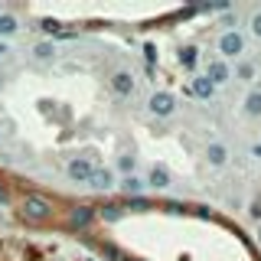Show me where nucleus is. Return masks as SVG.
<instances>
[{
	"label": "nucleus",
	"mask_w": 261,
	"mask_h": 261,
	"mask_svg": "<svg viewBox=\"0 0 261 261\" xmlns=\"http://www.w3.org/2000/svg\"><path fill=\"white\" fill-rule=\"evenodd\" d=\"M16 216H20L27 225H46V222L56 219V206L43 193H27L20 199V206H16Z\"/></svg>",
	"instance_id": "1"
},
{
	"label": "nucleus",
	"mask_w": 261,
	"mask_h": 261,
	"mask_svg": "<svg viewBox=\"0 0 261 261\" xmlns=\"http://www.w3.org/2000/svg\"><path fill=\"white\" fill-rule=\"evenodd\" d=\"M216 53H219V59H245V53H248V36L239 30V27H228L219 33V39H216Z\"/></svg>",
	"instance_id": "2"
},
{
	"label": "nucleus",
	"mask_w": 261,
	"mask_h": 261,
	"mask_svg": "<svg viewBox=\"0 0 261 261\" xmlns=\"http://www.w3.org/2000/svg\"><path fill=\"white\" fill-rule=\"evenodd\" d=\"M147 111H150V118L167 121L179 111V98L173 92H167V88H157V92H150V98H147Z\"/></svg>",
	"instance_id": "3"
},
{
	"label": "nucleus",
	"mask_w": 261,
	"mask_h": 261,
	"mask_svg": "<svg viewBox=\"0 0 261 261\" xmlns=\"http://www.w3.org/2000/svg\"><path fill=\"white\" fill-rule=\"evenodd\" d=\"M108 85H111V92L118 98H134V92H137V79H134L130 69H114L111 79H108Z\"/></svg>",
	"instance_id": "4"
},
{
	"label": "nucleus",
	"mask_w": 261,
	"mask_h": 261,
	"mask_svg": "<svg viewBox=\"0 0 261 261\" xmlns=\"http://www.w3.org/2000/svg\"><path fill=\"white\" fill-rule=\"evenodd\" d=\"M202 75H206L216 88H222V85L232 82V65H228L225 59H219V56H212V59L206 62V72H202Z\"/></svg>",
	"instance_id": "5"
},
{
	"label": "nucleus",
	"mask_w": 261,
	"mask_h": 261,
	"mask_svg": "<svg viewBox=\"0 0 261 261\" xmlns=\"http://www.w3.org/2000/svg\"><path fill=\"white\" fill-rule=\"evenodd\" d=\"M98 219V206H92V202H79V206L69 209V228H88Z\"/></svg>",
	"instance_id": "6"
},
{
	"label": "nucleus",
	"mask_w": 261,
	"mask_h": 261,
	"mask_svg": "<svg viewBox=\"0 0 261 261\" xmlns=\"http://www.w3.org/2000/svg\"><path fill=\"white\" fill-rule=\"evenodd\" d=\"M202 157H206V163L212 170H222L228 160H232V150H228V144L225 141H209L206 144V150H202Z\"/></svg>",
	"instance_id": "7"
},
{
	"label": "nucleus",
	"mask_w": 261,
	"mask_h": 261,
	"mask_svg": "<svg viewBox=\"0 0 261 261\" xmlns=\"http://www.w3.org/2000/svg\"><path fill=\"white\" fill-rule=\"evenodd\" d=\"M92 170H95L92 157H72L69 163H65V176H69L72 183H88Z\"/></svg>",
	"instance_id": "8"
},
{
	"label": "nucleus",
	"mask_w": 261,
	"mask_h": 261,
	"mask_svg": "<svg viewBox=\"0 0 261 261\" xmlns=\"http://www.w3.org/2000/svg\"><path fill=\"white\" fill-rule=\"evenodd\" d=\"M85 186H92L95 193H108V190H114V186H118V179H114V170H111V167H95Z\"/></svg>",
	"instance_id": "9"
},
{
	"label": "nucleus",
	"mask_w": 261,
	"mask_h": 261,
	"mask_svg": "<svg viewBox=\"0 0 261 261\" xmlns=\"http://www.w3.org/2000/svg\"><path fill=\"white\" fill-rule=\"evenodd\" d=\"M144 183L150 186V190H157V193H163V190H170V183H173V176H170V170L163 167V163H153V167L147 170Z\"/></svg>",
	"instance_id": "10"
},
{
	"label": "nucleus",
	"mask_w": 261,
	"mask_h": 261,
	"mask_svg": "<svg viewBox=\"0 0 261 261\" xmlns=\"http://www.w3.org/2000/svg\"><path fill=\"white\" fill-rule=\"evenodd\" d=\"M232 79H235V82H242V85H251V88H255L258 65H255V62H248V59H239V62L232 65Z\"/></svg>",
	"instance_id": "11"
},
{
	"label": "nucleus",
	"mask_w": 261,
	"mask_h": 261,
	"mask_svg": "<svg viewBox=\"0 0 261 261\" xmlns=\"http://www.w3.org/2000/svg\"><path fill=\"white\" fill-rule=\"evenodd\" d=\"M216 92H219V88L212 85L206 75H193V82H190V95H196L199 101H209V98H216Z\"/></svg>",
	"instance_id": "12"
},
{
	"label": "nucleus",
	"mask_w": 261,
	"mask_h": 261,
	"mask_svg": "<svg viewBox=\"0 0 261 261\" xmlns=\"http://www.w3.org/2000/svg\"><path fill=\"white\" fill-rule=\"evenodd\" d=\"M118 190H121V193H124L127 199H130V196H141V193L147 190V183H144V176L130 173V176H121V179H118Z\"/></svg>",
	"instance_id": "13"
},
{
	"label": "nucleus",
	"mask_w": 261,
	"mask_h": 261,
	"mask_svg": "<svg viewBox=\"0 0 261 261\" xmlns=\"http://www.w3.org/2000/svg\"><path fill=\"white\" fill-rule=\"evenodd\" d=\"M242 111L248 114V118H261V88H258V85L245 92V98H242Z\"/></svg>",
	"instance_id": "14"
},
{
	"label": "nucleus",
	"mask_w": 261,
	"mask_h": 261,
	"mask_svg": "<svg viewBox=\"0 0 261 261\" xmlns=\"http://www.w3.org/2000/svg\"><path fill=\"white\" fill-rule=\"evenodd\" d=\"M98 219H101V222H121V219H124V206H121V202H105V206H98Z\"/></svg>",
	"instance_id": "15"
},
{
	"label": "nucleus",
	"mask_w": 261,
	"mask_h": 261,
	"mask_svg": "<svg viewBox=\"0 0 261 261\" xmlns=\"http://www.w3.org/2000/svg\"><path fill=\"white\" fill-rule=\"evenodd\" d=\"M176 59H179V65H183V69H196V65H199V46H179V53H176Z\"/></svg>",
	"instance_id": "16"
},
{
	"label": "nucleus",
	"mask_w": 261,
	"mask_h": 261,
	"mask_svg": "<svg viewBox=\"0 0 261 261\" xmlns=\"http://www.w3.org/2000/svg\"><path fill=\"white\" fill-rule=\"evenodd\" d=\"M33 59H36V62H53L56 59V43H53V39L36 43V46H33Z\"/></svg>",
	"instance_id": "17"
},
{
	"label": "nucleus",
	"mask_w": 261,
	"mask_h": 261,
	"mask_svg": "<svg viewBox=\"0 0 261 261\" xmlns=\"http://www.w3.org/2000/svg\"><path fill=\"white\" fill-rule=\"evenodd\" d=\"M16 30H20L16 16H10V13H4V16H0V36H13Z\"/></svg>",
	"instance_id": "18"
},
{
	"label": "nucleus",
	"mask_w": 261,
	"mask_h": 261,
	"mask_svg": "<svg viewBox=\"0 0 261 261\" xmlns=\"http://www.w3.org/2000/svg\"><path fill=\"white\" fill-rule=\"evenodd\" d=\"M248 36L255 39V43H261V10H255L248 16Z\"/></svg>",
	"instance_id": "19"
},
{
	"label": "nucleus",
	"mask_w": 261,
	"mask_h": 261,
	"mask_svg": "<svg viewBox=\"0 0 261 261\" xmlns=\"http://www.w3.org/2000/svg\"><path fill=\"white\" fill-rule=\"evenodd\" d=\"M118 170H121V176H130L137 170V160L130 157V153H121V157H118Z\"/></svg>",
	"instance_id": "20"
},
{
	"label": "nucleus",
	"mask_w": 261,
	"mask_h": 261,
	"mask_svg": "<svg viewBox=\"0 0 261 261\" xmlns=\"http://www.w3.org/2000/svg\"><path fill=\"white\" fill-rule=\"evenodd\" d=\"M127 206L141 212V209H150V199H144V196H130V199H127Z\"/></svg>",
	"instance_id": "21"
},
{
	"label": "nucleus",
	"mask_w": 261,
	"mask_h": 261,
	"mask_svg": "<svg viewBox=\"0 0 261 261\" xmlns=\"http://www.w3.org/2000/svg\"><path fill=\"white\" fill-rule=\"evenodd\" d=\"M39 30H46V33H59V23H56V20H43V23H39Z\"/></svg>",
	"instance_id": "22"
},
{
	"label": "nucleus",
	"mask_w": 261,
	"mask_h": 261,
	"mask_svg": "<svg viewBox=\"0 0 261 261\" xmlns=\"http://www.w3.org/2000/svg\"><path fill=\"white\" fill-rule=\"evenodd\" d=\"M7 202H10V190H7V183L0 179V206H7Z\"/></svg>",
	"instance_id": "23"
},
{
	"label": "nucleus",
	"mask_w": 261,
	"mask_h": 261,
	"mask_svg": "<svg viewBox=\"0 0 261 261\" xmlns=\"http://www.w3.org/2000/svg\"><path fill=\"white\" fill-rule=\"evenodd\" d=\"M144 59H147V62H153V59H157V49H153L150 43H147V46H144Z\"/></svg>",
	"instance_id": "24"
},
{
	"label": "nucleus",
	"mask_w": 261,
	"mask_h": 261,
	"mask_svg": "<svg viewBox=\"0 0 261 261\" xmlns=\"http://www.w3.org/2000/svg\"><path fill=\"white\" fill-rule=\"evenodd\" d=\"M248 216H251V219H255V222H258V219H261V202H251V209H248Z\"/></svg>",
	"instance_id": "25"
},
{
	"label": "nucleus",
	"mask_w": 261,
	"mask_h": 261,
	"mask_svg": "<svg viewBox=\"0 0 261 261\" xmlns=\"http://www.w3.org/2000/svg\"><path fill=\"white\" fill-rule=\"evenodd\" d=\"M248 153H251L255 160H261V141H258V144H251V150H248Z\"/></svg>",
	"instance_id": "26"
},
{
	"label": "nucleus",
	"mask_w": 261,
	"mask_h": 261,
	"mask_svg": "<svg viewBox=\"0 0 261 261\" xmlns=\"http://www.w3.org/2000/svg\"><path fill=\"white\" fill-rule=\"evenodd\" d=\"M7 53H10V49H7V43H0V59H4Z\"/></svg>",
	"instance_id": "27"
}]
</instances>
